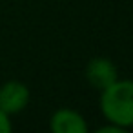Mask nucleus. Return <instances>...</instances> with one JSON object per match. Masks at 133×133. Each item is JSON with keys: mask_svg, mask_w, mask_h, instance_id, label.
<instances>
[{"mask_svg": "<svg viewBox=\"0 0 133 133\" xmlns=\"http://www.w3.org/2000/svg\"><path fill=\"white\" fill-rule=\"evenodd\" d=\"M100 108L111 124L120 128L133 126V80H115L102 89Z\"/></svg>", "mask_w": 133, "mask_h": 133, "instance_id": "obj_1", "label": "nucleus"}, {"mask_svg": "<svg viewBox=\"0 0 133 133\" xmlns=\"http://www.w3.org/2000/svg\"><path fill=\"white\" fill-rule=\"evenodd\" d=\"M29 100V89L22 82H6L0 88V109L9 113H18L28 106Z\"/></svg>", "mask_w": 133, "mask_h": 133, "instance_id": "obj_2", "label": "nucleus"}, {"mask_svg": "<svg viewBox=\"0 0 133 133\" xmlns=\"http://www.w3.org/2000/svg\"><path fill=\"white\" fill-rule=\"evenodd\" d=\"M86 77L91 86H95L98 89H106L108 86H111L117 80V69L111 64V60H108V58H93L88 64Z\"/></svg>", "mask_w": 133, "mask_h": 133, "instance_id": "obj_3", "label": "nucleus"}, {"mask_svg": "<svg viewBox=\"0 0 133 133\" xmlns=\"http://www.w3.org/2000/svg\"><path fill=\"white\" fill-rule=\"evenodd\" d=\"M51 129L55 133H86L88 126L77 111L58 109L51 118Z\"/></svg>", "mask_w": 133, "mask_h": 133, "instance_id": "obj_4", "label": "nucleus"}, {"mask_svg": "<svg viewBox=\"0 0 133 133\" xmlns=\"http://www.w3.org/2000/svg\"><path fill=\"white\" fill-rule=\"evenodd\" d=\"M11 131V122L8 118V113L0 109V133H9Z\"/></svg>", "mask_w": 133, "mask_h": 133, "instance_id": "obj_5", "label": "nucleus"}, {"mask_svg": "<svg viewBox=\"0 0 133 133\" xmlns=\"http://www.w3.org/2000/svg\"><path fill=\"white\" fill-rule=\"evenodd\" d=\"M98 133H124V128H120V126H117V124H113V126H104V128L98 129Z\"/></svg>", "mask_w": 133, "mask_h": 133, "instance_id": "obj_6", "label": "nucleus"}]
</instances>
